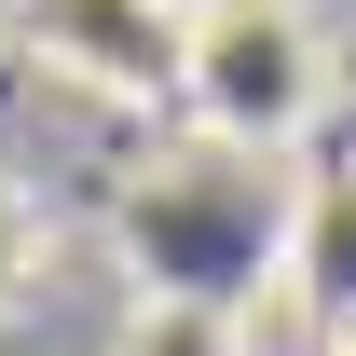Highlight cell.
Segmentation results:
<instances>
[{"label":"cell","instance_id":"cell-3","mask_svg":"<svg viewBox=\"0 0 356 356\" xmlns=\"http://www.w3.org/2000/svg\"><path fill=\"white\" fill-rule=\"evenodd\" d=\"M110 356H247V315L233 302H192V288H137Z\"/></svg>","mask_w":356,"mask_h":356},{"label":"cell","instance_id":"cell-1","mask_svg":"<svg viewBox=\"0 0 356 356\" xmlns=\"http://www.w3.org/2000/svg\"><path fill=\"white\" fill-rule=\"evenodd\" d=\"M178 110L220 137L233 165L302 151L315 110H329V42H315V14H302V0H192V69H178Z\"/></svg>","mask_w":356,"mask_h":356},{"label":"cell","instance_id":"cell-5","mask_svg":"<svg viewBox=\"0 0 356 356\" xmlns=\"http://www.w3.org/2000/svg\"><path fill=\"white\" fill-rule=\"evenodd\" d=\"M329 356H356V329H343V343H329Z\"/></svg>","mask_w":356,"mask_h":356},{"label":"cell","instance_id":"cell-2","mask_svg":"<svg viewBox=\"0 0 356 356\" xmlns=\"http://www.w3.org/2000/svg\"><path fill=\"white\" fill-rule=\"evenodd\" d=\"M14 28H28L42 69L124 96V110L178 96V69H192V14H178V0H14Z\"/></svg>","mask_w":356,"mask_h":356},{"label":"cell","instance_id":"cell-4","mask_svg":"<svg viewBox=\"0 0 356 356\" xmlns=\"http://www.w3.org/2000/svg\"><path fill=\"white\" fill-rule=\"evenodd\" d=\"M28 288H42V206H28V192L0 178V315L28 302Z\"/></svg>","mask_w":356,"mask_h":356}]
</instances>
